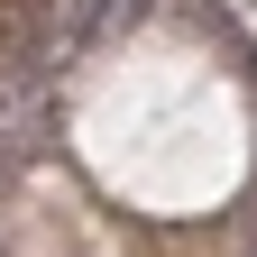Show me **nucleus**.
<instances>
[{
	"label": "nucleus",
	"mask_w": 257,
	"mask_h": 257,
	"mask_svg": "<svg viewBox=\"0 0 257 257\" xmlns=\"http://www.w3.org/2000/svg\"><path fill=\"white\" fill-rule=\"evenodd\" d=\"M138 10H147V0H74V19L55 28V46H64V55H74V46H101L110 28H128Z\"/></svg>",
	"instance_id": "nucleus-1"
}]
</instances>
